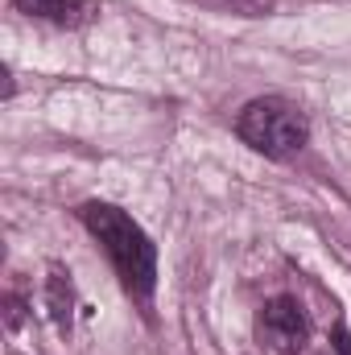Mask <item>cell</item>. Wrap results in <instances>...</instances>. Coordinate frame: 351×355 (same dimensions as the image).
I'll return each mask as SVG.
<instances>
[{
  "instance_id": "obj_2",
  "label": "cell",
  "mask_w": 351,
  "mask_h": 355,
  "mask_svg": "<svg viewBox=\"0 0 351 355\" xmlns=\"http://www.w3.org/2000/svg\"><path fill=\"white\" fill-rule=\"evenodd\" d=\"M236 137L257 149L273 162H285L293 153L306 149L310 141V120L302 107H293L289 99H277V95H264V99H252L240 107L236 116Z\"/></svg>"
},
{
  "instance_id": "obj_4",
  "label": "cell",
  "mask_w": 351,
  "mask_h": 355,
  "mask_svg": "<svg viewBox=\"0 0 351 355\" xmlns=\"http://www.w3.org/2000/svg\"><path fill=\"white\" fill-rule=\"evenodd\" d=\"M25 17H37V21H50L58 29H79L95 17V4L91 0H12Z\"/></svg>"
},
{
  "instance_id": "obj_1",
  "label": "cell",
  "mask_w": 351,
  "mask_h": 355,
  "mask_svg": "<svg viewBox=\"0 0 351 355\" xmlns=\"http://www.w3.org/2000/svg\"><path fill=\"white\" fill-rule=\"evenodd\" d=\"M79 219H83V227H87L91 236L99 240V248L108 252V261L116 268L120 285L128 289V297L149 302L153 289H157V248L145 236V227L128 211H120L112 202H83Z\"/></svg>"
},
{
  "instance_id": "obj_5",
  "label": "cell",
  "mask_w": 351,
  "mask_h": 355,
  "mask_svg": "<svg viewBox=\"0 0 351 355\" xmlns=\"http://www.w3.org/2000/svg\"><path fill=\"white\" fill-rule=\"evenodd\" d=\"M46 306H50V318L58 322V331H71V318H75V285H71V272L54 268L46 277Z\"/></svg>"
},
{
  "instance_id": "obj_3",
  "label": "cell",
  "mask_w": 351,
  "mask_h": 355,
  "mask_svg": "<svg viewBox=\"0 0 351 355\" xmlns=\"http://www.w3.org/2000/svg\"><path fill=\"white\" fill-rule=\"evenodd\" d=\"M257 331L261 339L281 355H298L310 343V314L298 297L281 293V297H268L261 306V318H257Z\"/></svg>"
}]
</instances>
